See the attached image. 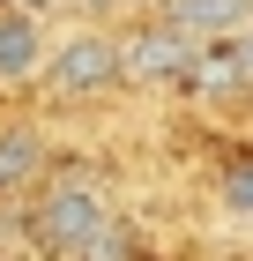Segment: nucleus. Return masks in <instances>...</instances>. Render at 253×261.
I'll list each match as a JSON object with an SVG mask.
<instances>
[{
  "instance_id": "nucleus-1",
  "label": "nucleus",
  "mask_w": 253,
  "mask_h": 261,
  "mask_svg": "<svg viewBox=\"0 0 253 261\" xmlns=\"http://www.w3.org/2000/svg\"><path fill=\"white\" fill-rule=\"evenodd\" d=\"M104 231H112V217H104L97 187H82V179L45 187V201L30 209V239H38V246H52V254H90Z\"/></svg>"
},
{
  "instance_id": "nucleus-2",
  "label": "nucleus",
  "mask_w": 253,
  "mask_h": 261,
  "mask_svg": "<svg viewBox=\"0 0 253 261\" xmlns=\"http://www.w3.org/2000/svg\"><path fill=\"white\" fill-rule=\"evenodd\" d=\"M45 75H52L60 97H75V105H82V97H104V90L127 75V67H119V38H104V30H75V38L52 45V67H45Z\"/></svg>"
},
{
  "instance_id": "nucleus-3",
  "label": "nucleus",
  "mask_w": 253,
  "mask_h": 261,
  "mask_svg": "<svg viewBox=\"0 0 253 261\" xmlns=\"http://www.w3.org/2000/svg\"><path fill=\"white\" fill-rule=\"evenodd\" d=\"M194 53H201V38H186L179 22L119 38V67H127L134 82H186V75H194Z\"/></svg>"
},
{
  "instance_id": "nucleus-4",
  "label": "nucleus",
  "mask_w": 253,
  "mask_h": 261,
  "mask_svg": "<svg viewBox=\"0 0 253 261\" xmlns=\"http://www.w3.org/2000/svg\"><path fill=\"white\" fill-rule=\"evenodd\" d=\"M45 67V30L38 15H22V8H0V82H22Z\"/></svg>"
},
{
  "instance_id": "nucleus-5",
  "label": "nucleus",
  "mask_w": 253,
  "mask_h": 261,
  "mask_svg": "<svg viewBox=\"0 0 253 261\" xmlns=\"http://www.w3.org/2000/svg\"><path fill=\"white\" fill-rule=\"evenodd\" d=\"M45 164V142L38 127H0V187H22L30 172Z\"/></svg>"
},
{
  "instance_id": "nucleus-6",
  "label": "nucleus",
  "mask_w": 253,
  "mask_h": 261,
  "mask_svg": "<svg viewBox=\"0 0 253 261\" xmlns=\"http://www.w3.org/2000/svg\"><path fill=\"white\" fill-rule=\"evenodd\" d=\"M246 15V0H179V30L194 38V22H209V30H231V22Z\"/></svg>"
},
{
  "instance_id": "nucleus-7",
  "label": "nucleus",
  "mask_w": 253,
  "mask_h": 261,
  "mask_svg": "<svg viewBox=\"0 0 253 261\" xmlns=\"http://www.w3.org/2000/svg\"><path fill=\"white\" fill-rule=\"evenodd\" d=\"M223 209H238V217H253V157H238L231 172H223Z\"/></svg>"
},
{
  "instance_id": "nucleus-8",
  "label": "nucleus",
  "mask_w": 253,
  "mask_h": 261,
  "mask_svg": "<svg viewBox=\"0 0 253 261\" xmlns=\"http://www.w3.org/2000/svg\"><path fill=\"white\" fill-rule=\"evenodd\" d=\"M8 8H22V15H38V8H52V0H8Z\"/></svg>"
},
{
  "instance_id": "nucleus-9",
  "label": "nucleus",
  "mask_w": 253,
  "mask_h": 261,
  "mask_svg": "<svg viewBox=\"0 0 253 261\" xmlns=\"http://www.w3.org/2000/svg\"><path fill=\"white\" fill-rule=\"evenodd\" d=\"M238 60H246V75H253V38H246V45H238Z\"/></svg>"
},
{
  "instance_id": "nucleus-10",
  "label": "nucleus",
  "mask_w": 253,
  "mask_h": 261,
  "mask_svg": "<svg viewBox=\"0 0 253 261\" xmlns=\"http://www.w3.org/2000/svg\"><path fill=\"white\" fill-rule=\"evenodd\" d=\"M82 8H112V0H82Z\"/></svg>"
}]
</instances>
